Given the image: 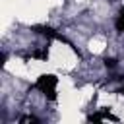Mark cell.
Returning a JSON list of instances; mask_svg holds the SVG:
<instances>
[{
  "mask_svg": "<svg viewBox=\"0 0 124 124\" xmlns=\"http://www.w3.org/2000/svg\"><path fill=\"white\" fill-rule=\"evenodd\" d=\"M31 58H37V60H46V58H48V50H46V46H45L43 50H33V52H31Z\"/></svg>",
  "mask_w": 124,
  "mask_h": 124,
  "instance_id": "cell-5",
  "label": "cell"
},
{
  "mask_svg": "<svg viewBox=\"0 0 124 124\" xmlns=\"http://www.w3.org/2000/svg\"><path fill=\"white\" fill-rule=\"evenodd\" d=\"M19 122H21V124H27V122H39V118H35V116H21Z\"/></svg>",
  "mask_w": 124,
  "mask_h": 124,
  "instance_id": "cell-6",
  "label": "cell"
},
{
  "mask_svg": "<svg viewBox=\"0 0 124 124\" xmlns=\"http://www.w3.org/2000/svg\"><path fill=\"white\" fill-rule=\"evenodd\" d=\"M56 85H58V78L52 74H43L37 78L35 81V89H39L46 99L54 101L56 99Z\"/></svg>",
  "mask_w": 124,
  "mask_h": 124,
  "instance_id": "cell-1",
  "label": "cell"
},
{
  "mask_svg": "<svg viewBox=\"0 0 124 124\" xmlns=\"http://www.w3.org/2000/svg\"><path fill=\"white\" fill-rule=\"evenodd\" d=\"M120 93H122V95H124V87H122V89H120Z\"/></svg>",
  "mask_w": 124,
  "mask_h": 124,
  "instance_id": "cell-8",
  "label": "cell"
},
{
  "mask_svg": "<svg viewBox=\"0 0 124 124\" xmlns=\"http://www.w3.org/2000/svg\"><path fill=\"white\" fill-rule=\"evenodd\" d=\"M114 25H116V31L124 33V8H120V12H118V17H116Z\"/></svg>",
  "mask_w": 124,
  "mask_h": 124,
  "instance_id": "cell-4",
  "label": "cell"
},
{
  "mask_svg": "<svg viewBox=\"0 0 124 124\" xmlns=\"http://www.w3.org/2000/svg\"><path fill=\"white\" fill-rule=\"evenodd\" d=\"M87 120H89V122H99V120H112V122H118V116L110 114L108 110H99V112H95V114H89Z\"/></svg>",
  "mask_w": 124,
  "mask_h": 124,
  "instance_id": "cell-3",
  "label": "cell"
},
{
  "mask_svg": "<svg viewBox=\"0 0 124 124\" xmlns=\"http://www.w3.org/2000/svg\"><path fill=\"white\" fill-rule=\"evenodd\" d=\"M105 66H107V68H114V66H116V60H114V58H105Z\"/></svg>",
  "mask_w": 124,
  "mask_h": 124,
  "instance_id": "cell-7",
  "label": "cell"
},
{
  "mask_svg": "<svg viewBox=\"0 0 124 124\" xmlns=\"http://www.w3.org/2000/svg\"><path fill=\"white\" fill-rule=\"evenodd\" d=\"M33 31L35 33H39V35H45V37H48V39H54V41H62V43H68L60 33H56L52 27H46V25H35L33 27Z\"/></svg>",
  "mask_w": 124,
  "mask_h": 124,
  "instance_id": "cell-2",
  "label": "cell"
}]
</instances>
